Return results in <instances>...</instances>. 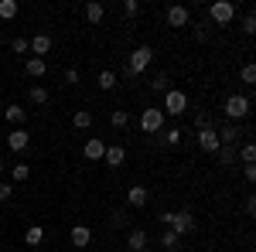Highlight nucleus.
Listing matches in <instances>:
<instances>
[{
	"label": "nucleus",
	"mask_w": 256,
	"mask_h": 252,
	"mask_svg": "<svg viewBox=\"0 0 256 252\" xmlns=\"http://www.w3.org/2000/svg\"><path fill=\"white\" fill-rule=\"evenodd\" d=\"M158 222L164 225V229H171L174 235H188L195 232V215L192 212H160Z\"/></svg>",
	"instance_id": "nucleus-1"
},
{
	"label": "nucleus",
	"mask_w": 256,
	"mask_h": 252,
	"mask_svg": "<svg viewBox=\"0 0 256 252\" xmlns=\"http://www.w3.org/2000/svg\"><path fill=\"white\" fill-rule=\"evenodd\" d=\"M150 61H154V48H150V44H140V48H134V51H130V61H126V75H130V78L140 75V72H144Z\"/></svg>",
	"instance_id": "nucleus-2"
},
{
	"label": "nucleus",
	"mask_w": 256,
	"mask_h": 252,
	"mask_svg": "<svg viewBox=\"0 0 256 252\" xmlns=\"http://www.w3.org/2000/svg\"><path fill=\"white\" fill-rule=\"evenodd\" d=\"M222 109H226L229 123H239V119H246V116H250V96H229Z\"/></svg>",
	"instance_id": "nucleus-3"
},
{
	"label": "nucleus",
	"mask_w": 256,
	"mask_h": 252,
	"mask_svg": "<svg viewBox=\"0 0 256 252\" xmlns=\"http://www.w3.org/2000/svg\"><path fill=\"white\" fill-rule=\"evenodd\" d=\"M160 113H171V116L188 113V96H184L181 89H168V92H164V109H160Z\"/></svg>",
	"instance_id": "nucleus-4"
},
{
	"label": "nucleus",
	"mask_w": 256,
	"mask_h": 252,
	"mask_svg": "<svg viewBox=\"0 0 256 252\" xmlns=\"http://www.w3.org/2000/svg\"><path fill=\"white\" fill-rule=\"evenodd\" d=\"M140 130H144V133H160V130H164V113L154 109V106L144 109V116H140Z\"/></svg>",
	"instance_id": "nucleus-5"
},
{
	"label": "nucleus",
	"mask_w": 256,
	"mask_h": 252,
	"mask_svg": "<svg viewBox=\"0 0 256 252\" xmlns=\"http://www.w3.org/2000/svg\"><path fill=\"white\" fill-rule=\"evenodd\" d=\"M208 17L216 20V24H229V20L236 17V7H232L229 0H216V3L208 7Z\"/></svg>",
	"instance_id": "nucleus-6"
},
{
	"label": "nucleus",
	"mask_w": 256,
	"mask_h": 252,
	"mask_svg": "<svg viewBox=\"0 0 256 252\" xmlns=\"http://www.w3.org/2000/svg\"><path fill=\"white\" fill-rule=\"evenodd\" d=\"M216 133H218V143H222V147H236V140L246 133V130H242L239 123H222Z\"/></svg>",
	"instance_id": "nucleus-7"
},
{
	"label": "nucleus",
	"mask_w": 256,
	"mask_h": 252,
	"mask_svg": "<svg viewBox=\"0 0 256 252\" xmlns=\"http://www.w3.org/2000/svg\"><path fill=\"white\" fill-rule=\"evenodd\" d=\"M198 147L205 150V154H218V133H216V126H205V130H198Z\"/></svg>",
	"instance_id": "nucleus-8"
},
{
	"label": "nucleus",
	"mask_w": 256,
	"mask_h": 252,
	"mask_svg": "<svg viewBox=\"0 0 256 252\" xmlns=\"http://www.w3.org/2000/svg\"><path fill=\"white\" fill-rule=\"evenodd\" d=\"M28 143H31V133H28L24 126H14V130L7 133V147H10L14 154H20V150H28Z\"/></svg>",
	"instance_id": "nucleus-9"
},
{
	"label": "nucleus",
	"mask_w": 256,
	"mask_h": 252,
	"mask_svg": "<svg viewBox=\"0 0 256 252\" xmlns=\"http://www.w3.org/2000/svg\"><path fill=\"white\" fill-rule=\"evenodd\" d=\"M188 20H192V10L188 7H181V3L168 7V24L171 27H188Z\"/></svg>",
	"instance_id": "nucleus-10"
},
{
	"label": "nucleus",
	"mask_w": 256,
	"mask_h": 252,
	"mask_svg": "<svg viewBox=\"0 0 256 252\" xmlns=\"http://www.w3.org/2000/svg\"><path fill=\"white\" fill-rule=\"evenodd\" d=\"M82 154H86V160H102L106 143H102L99 136H89V140H86V147H82Z\"/></svg>",
	"instance_id": "nucleus-11"
},
{
	"label": "nucleus",
	"mask_w": 256,
	"mask_h": 252,
	"mask_svg": "<svg viewBox=\"0 0 256 252\" xmlns=\"http://www.w3.org/2000/svg\"><path fill=\"white\" fill-rule=\"evenodd\" d=\"M126 205H130V208H144V205H147V188L134 184V188L126 191Z\"/></svg>",
	"instance_id": "nucleus-12"
},
{
	"label": "nucleus",
	"mask_w": 256,
	"mask_h": 252,
	"mask_svg": "<svg viewBox=\"0 0 256 252\" xmlns=\"http://www.w3.org/2000/svg\"><path fill=\"white\" fill-rule=\"evenodd\" d=\"M31 51H34V58L48 55V51H52V38H48V34H34V38H31Z\"/></svg>",
	"instance_id": "nucleus-13"
},
{
	"label": "nucleus",
	"mask_w": 256,
	"mask_h": 252,
	"mask_svg": "<svg viewBox=\"0 0 256 252\" xmlns=\"http://www.w3.org/2000/svg\"><path fill=\"white\" fill-rule=\"evenodd\" d=\"M4 119H7L10 126H20V123L28 119V109H20V106H4Z\"/></svg>",
	"instance_id": "nucleus-14"
},
{
	"label": "nucleus",
	"mask_w": 256,
	"mask_h": 252,
	"mask_svg": "<svg viewBox=\"0 0 256 252\" xmlns=\"http://www.w3.org/2000/svg\"><path fill=\"white\" fill-rule=\"evenodd\" d=\"M102 160H106V167H120V164L126 160V150H123V147H106Z\"/></svg>",
	"instance_id": "nucleus-15"
},
{
	"label": "nucleus",
	"mask_w": 256,
	"mask_h": 252,
	"mask_svg": "<svg viewBox=\"0 0 256 252\" xmlns=\"http://www.w3.org/2000/svg\"><path fill=\"white\" fill-rule=\"evenodd\" d=\"M89 242H92V232H89L86 225H76V229H72V246H76V249H86Z\"/></svg>",
	"instance_id": "nucleus-16"
},
{
	"label": "nucleus",
	"mask_w": 256,
	"mask_h": 252,
	"mask_svg": "<svg viewBox=\"0 0 256 252\" xmlns=\"http://www.w3.org/2000/svg\"><path fill=\"white\" fill-rule=\"evenodd\" d=\"M126 246H130V252L147 249V232H144V229H134V232L126 235Z\"/></svg>",
	"instance_id": "nucleus-17"
},
{
	"label": "nucleus",
	"mask_w": 256,
	"mask_h": 252,
	"mask_svg": "<svg viewBox=\"0 0 256 252\" xmlns=\"http://www.w3.org/2000/svg\"><path fill=\"white\" fill-rule=\"evenodd\" d=\"M102 17H106V7H102L99 0H92V3H86V20H89V24H99Z\"/></svg>",
	"instance_id": "nucleus-18"
},
{
	"label": "nucleus",
	"mask_w": 256,
	"mask_h": 252,
	"mask_svg": "<svg viewBox=\"0 0 256 252\" xmlns=\"http://www.w3.org/2000/svg\"><path fill=\"white\" fill-rule=\"evenodd\" d=\"M24 72L31 78H41L44 72H48V65H44V58H28V65H24Z\"/></svg>",
	"instance_id": "nucleus-19"
},
{
	"label": "nucleus",
	"mask_w": 256,
	"mask_h": 252,
	"mask_svg": "<svg viewBox=\"0 0 256 252\" xmlns=\"http://www.w3.org/2000/svg\"><path fill=\"white\" fill-rule=\"evenodd\" d=\"M72 126H76V130H89V126H92V113L76 109V113H72Z\"/></svg>",
	"instance_id": "nucleus-20"
},
{
	"label": "nucleus",
	"mask_w": 256,
	"mask_h": 252,
	"mask_svg": "<svg viewBox=\"0 0 256 252\" xmlns=\"http://www.w3.org/2000/svg\"><path fill=\"white\" fill-rule=\"evenodd\" d=\"M28 99H31L34 106H44V102H48V89H44V85H31V89H28Z\"/></svg>",
	"instance_id": "nucleus-21"
},
{
	"label": "nucleus",
	"mask_w": 256,
	"mask_h": 252,
	"mask_svg": "<svg viewBox=\"0 0 256 252\" xmlns=\"http://www.w3.org/2000/svg\"><path fill=\"white\" fill-rule=\"evenodd\" d=\"M24 242H28V246H41V242H44V229H41V225H31V229L24 232Z\"/></svg>",
	"instance_id": "nucleus-22"
},
{
	"label": "nucleus",
	"mask_w": 256,
	"mask_h": 252,
	"mask_svg": "<svg viewBox=\"0 0 256 252\" xmlns=\"http://www.w3.org/2000/svg\"><path fill=\"white\" fill-rule=\"evenodd\" d=\"M0 17H4V20L18 17V0H0Z\"/></svg>",
	"instance_id": "nucleus-23"
},
{
	"label": "nucleus",
	"mask_w": 256,
	"mask_h": 252,
	"mask_svg": "<svg viewBox=\"0 0 256 252\" xmlns=\"http://www.w3.org/2000/svg\"><path fill=\"white\" fill-rule=\"evenodd\" d=\"M192 123H195V130H205V126H216V119H212V113H205V109H198L195 116H192Z\"/></svg>",
	"instance_id": "nucleus-24"
},
{
	"label": "nucleus",
	"mask_w": 256,
	"mask_h": 252,
	"mask_svg": "<svg viewBox=\"0 0 256 252\" xmlns=\"http://www.w3.org/2000/svg\"><path fill=\"white\" fill-rule=\"evenodd\" d=\"M110 123H113L116 130H123V126H130V116H126V109H113V113H110Z\"/></svg>",
	"instance_id": "nucleus-25"
},
{
	"label": "nucleus",
	"mask_w": 256,
	"mask_h": 252,
	"mask_svg": "<svg viewBox=\"0 0 256 252\" xmlns=\"http://www.w3.org/2000/svg\"><path fill=\"white\" fill-rule=\"evenodd\" d=\"M10 177H14V184H18V181H28V177H31V167H28V164H14V167H10Z\"/></svg>",
	"instance_id": "nucleus-26"
},
{
	"label": "nucleus",
	"mask_w": 256,
	"mask_h": 252,
	"mask_svg": "<svg viewBox=\"0 0 256 252\" xmlns=\"http://www.w3.org/2000/svg\"><path fill=\"white\" fill-rule=\"evenodd\" d=\"M113 85H116V75H113L110 68H106V72H99V89H102V92H110Z\"/></svg>",
	"instance_id": "nucleus-27"
},
{
	"label": "nucleus",
	"mask_w": 256,
	"mask_h": 252,
	"mask_svg": "<svg viewBox=\"0 0 256 252\" xmlns=\"http://www.w3.org/2000/svg\"><path fill=\"white\" fill-rule=\"evenodd\" d=\"M178 242H181V235H174L171 229H164V235H160V246H164V249H178Z\"/></svg>",
	"instance_id": "nucleus-28"
},
{
	"label": "nucleus",
	"mask_w": 256,
	"mask_h": 252,
	"mask_svg": "<svg viewBox=\"0 0 256 252\" xmlns=\"http://www.w3.org/2000/svg\"><path fill=\"white\" fill-rule=\"evenodd\" d=\"M218 164H232L236 160V147H218Z\"/></svg>",
	"instance_id": "nucleus-29"
},
{
	"label": "nucleus",
	"mask_w": 256,
	"mask_h": 252,
	"mask_svg": "<svg viewBox=\"0 0 256 252\" xmlns=\"http://www.w3.org/2000/svg\"><path fill=\"white\" fill-rule=\"evenodd\" d=\"M168 82H171V78H168L164 72H160V75H154V82H150V89H154V92H168V89H171Z\"/></svg>",
	"instance_id": "nucleus-30"
},
{
	"label": "nucleus",
	"mask_w": 256,
	"mask_h": 252,
	"mask_svg": "<svg viewBox=\"0 0 256 252\" xmlns=\"http://www.w3.org/2000/svg\"><path fill=\"white\" fill-rule=\"evenodd\" d=\"M239 160H242V164H256V147L253 143H246V147L239 150Z\"/></svg>",
	"instance_id": "nucleus-31"
},
{
	"label": "nucleus",
	"mask_w": 256,
	"mask_h": 252,
	"mask_svg": "<svg viewBox=\"0 0 256 252\" xmlns=\"http://www.w3.org/2000/svg\"><path fill=\"white\" fill-rule=\"evenodd\" d=\"M10 51H14V55H24V51H31V41H28V38H14Z\"/></svg>",
	"instance_id": "nucleus-32"
},
{
	"label": "nucleus",
	"mask_w": 256,
	"mask_h": 252,
	"mask_svg": "<svg viewBox=\"0 0 256 252\" xmlns=\"http://www.w3.org/2000/svg\"><path fill=\"white\" fill-rule=\"evenodd\" d=\"M239 78H242L246 85H253V82H256V65H242V72H239Z\"/></svg>",
	"instance_id": "nucleus-33"
},
{
	"label": "nucleus",
	"mask_w": 256,
	"mask_h": 252,
	"mask_svg": "<svg viewBox=\"0 0 256 252\" xmlns=\"http://www.w3.org/2000/svg\"><path fill=\"white\" fill-rule=\"evenodd\" d=\"M164 143H168V147H178V143H181V130H174V126L164 130Z\"/></svg>",
	"instance_id": "nucleus-34"
},
{
	"label": "nucleus",
	"mask_w": 256,
	"mask_h": 252,
	"mask_svg": "<svg viewBox=\"0 0 256 252\" xmlns=\"http://www.w3.org/2000/svg\"><path fill=\"white\" fill-rule=\"evenodd\" d=\"M123 14H126V17H137L140 3H137V0H123Z\"/></svg>",
	"instance_id": "nucleus-35"
},
{
	"label": "nucleus",
	"mask_w": 256,
	"mask_h": 252,
	"mask_svg": "<svg viewBox=\"0 0 256 252\" xmlns=\"http://www.w3.org/2000/svg\"><path fill=\"white\" fill-rule=\"evenodd\" d=\"M242 31H246V34H253V31H256V17H253V14L242 17Z\"/></svg>",
	"instance_id": "nucleus-36"
},
{
	"label": "nucleus",
	"mask_w": 256,
	"mask_h": 252,
	"mask_svg": "<svg viewBox=\"0 0 256 252\" xmlns=\"http://www.w3.org/2000/svg\"><path fill=\"white\" fill-rule=\"evenodd\" d=\"M10 194H14V188L7 181H0V201H10Z\"/></svg>",
	"instance_id": "nucleus-37"
},
{
	"label": "nucleus",
	"mask_w": 256,
	"mask_h": 252,
	"mask_svg": "<svg viewBox=\"0 0 256 252\" xmlns=\"http://www.w3.org/2000/svg\"><path fill=\"white\" fill-rule=\"evenodd\" d=\"M242 174H246V181H256V164H242Z\"/></svg>",
	"instance_id": "nucleus-38"
},
{
	"label": "nucleus",
	"mask_w": 256,
	"mask_h": 252,
	"mask_svg": "<svg viewBox=\"0 0 256 252\" xmlns=\"http://www.w3.org/2000/svg\"><path fill=\"white\" fill-rule=\"evenodd\" d=\"M65 82L76 85V82H79V68H68V72H65Z\"/></svg>",
	"instance_id": "nucleus-39"
},
{
	"label": "nucleus",
	"mask_w": 256,
	"mask_h": 252,
	"mask_svg": "<svg viewBox=\"0 0 256 252\" xmlns=\"http://www.w3.org/2000/svg\"><path fill=\"white\" fill-rule=\"evenodd\" d=\"M246 215H256V198H253V194L246 198Z\"/></svg>",
	"instance_id": "nucleus-40"
},
{
	"label": "nucleus",
	"mask_w": 256,
	"mask_h": 252,
	"mask_svg": "<svg viewBox=\"0 0 256 252\" xmlns=\"http://www.w3.org/2000/svg\"><path fill=\"white\" fill-rule=\"evenodd\" d=\"M205 27H208V24H205ZM205 27H198V31H195V41H208V31H205Z\"/></svg>",
	"instance_id": "nucleus-41"
},
{
	"label": "nucleus",
	"mask_w": 256,
	"mask_h": 252,
	"mask_svg": "<svg viewBox=\"0 0 256 252\" xmlns=\"http://www.w3.org/2000/svg\"><path fill=\"white\" fill-rule=\"evenodd\" d=\"M0 116H4V102H0Z\"/></svg>",
	"instance_id": "nucleus-42"
},
{
	"label": "nucleus",
	"mask_w": 256,
	"mask_h": 252,
	"mask_svg": "<svg viewBox=\"0 0 256 252\" xmlns=\"http://www.w3.org/2000/svg\"><path fill=\"white\" fill-rule=\"evenodd\" d=\"M0 174H4V160H0Z\"/></svg>",
	"instance_id": "nucleus-43"
},
{
	"label": "nucleus",
	"mask_w": 256,
	"mask_h": 252,
	"mask_svg": "<svg viewBox=\"0 0 256 252\" xmlns=\"http://www.w3.org/2000/svg\"><path fill=\"white\" fill-rule=\"evenodd\" d=\"M140 252H150V249H140Z\"/></svg>",
	"instance_id": "nucleus-44"
}]
</instances>
